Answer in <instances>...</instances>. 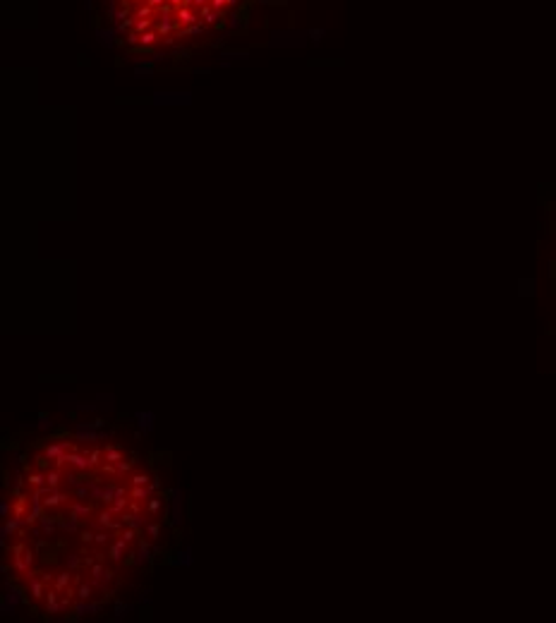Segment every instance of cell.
<instances>
[{
  "label": "cell",
  "instance_id": "cell-1",
  "mask_svg": "<svg viewBox=\"0 0 556 623\" xmlns=\"http://www.w3.org/2000/svg\"><path fill=\"white\" fill-rule=\"evenodd\" d=\"M240 0H108L110 24L132 51H168L218 32Z\"/></svg>",
  "mask_w": 556,
  "mask_h": 623
}]
</instances>
